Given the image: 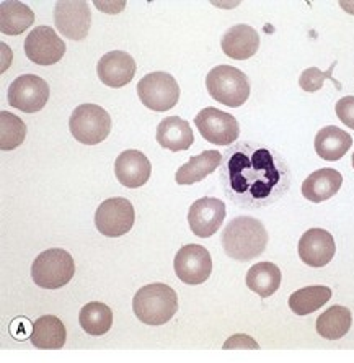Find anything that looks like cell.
<instances>
[{
  "mask_svg": "<svg viewBox=\"0 0 354 363\" xmlns=\"http://www.w3.org/2000/svg\"><path fill=\"white\" fill-rule=\"evenodd\" d=\"M222 185L235 203L266 206L289 189V170L270 149L242 144L224 154Z\"/></svg>",
  "mask_w": 354,
  "mask_h": 363,
  "instance_id": "1",
  "label": "cell"
},
{
  "mask_svg": "<svg viewBox=\"0 0 354 363\" xmlns=\"http://www.w3.org/2000/svg\"><path fill=\"white\" fill-rule=\"evenodd\" d=\"M266 245V228L253 216L234 218L222 233L224 252L239 262H249L260 257Z\"/></svg>",
  "mask_w": 354,
  "mask_h": 363,
  "instance_id": "2",
  "label": "cell"
},
{
  "mask_svg": "<svg viewBox=\"0 0 354 363\" xmlns=\"http://www.w3.org/2000/svg\"><path fill=\"white\" fill-rule=\"evenodd\" d=\"M132 309L141 323L162 325L178 311V296L165 283H150L134 295Z\"/></svg>",
  "mask_w": 354,
  "mask_h": 363,
  "instance_id": "3",
  "label": "cell"
},
{
  "mask_svg": "<svg viewBox=\"0 0 354 363\" xmlns=\"http://www.w3.org/2000/svg\"><path fill=\"white\" fill-rule=\"evenodd\" d=\"M206 87L211 97L230 108H239L250 97V82L245 74L232 66H217L209 71Z\"/></svg>",
  "mask_w": 354,
  "mask_h": 363,
  "instance_id": "4",
  "label": "cell"
},
{
  "mask_svg": "<svg viewBox=\"0 0 354 363\" xmlns=\"http://www.w3.org/2000/svg\"><path fill=\"white\" fill-rule=\"evenodd\" d=\"M75 274L72 255L64 249H47L33 260L31 279L38 286L46 290H57L66 286Z\"/></svg>",
  "mask_w": 354,
  "mask_h": 363,
  "instance_id": "5",
  "label": "cell"
},
{
  "mask_svg": "<svg viewBox=\"0 0 354 363\" xmlns=\"http://www.w3.org/2000/svg\"><path fill=\"white\" fill-rule=\"evenodd\" d=\"M69 130L79 143L95 146L108 138L111 131V116L100 105H79L69 118Z\"/></svg>",
  "mask_w": 354,
  "mask_h": 363,
  "instance_id": "6",
  "label": "cell"
},
{
  "mask_svg": "<svg viewBox=\"0 0 354 363\" xmlns=\"http://www.w3.org/2000/svg\"><path fill=\"white\" fill-rule=\"evenodd\" d=\"M137 95L152 111H169L178 104L180 87L169 72H150L137 84Z\"/></svg>",
  "mask_w": 354,
  "mask_h": 363,
  "instance_id": "7",
  "label": "cell"
},
{
  "mask_svg": "<svg viewBox=\"0 0 354 363\" xmlns=\"http://www.w3.org/2000/svg\"><path fill=\"white\" fill-rule=\"evenodd\" d=\"M134 220L136 213L132 203L120 196L105 200L95 213V226L106 238L125 236L132 229Z\"/></svg>",
  "mask_w": 354,
  "mask_h": 363,
  "instance_id": "8",
  "label": "cell"
},
{
  "mask_svg": "<svg viewBox=\"0 0 354 363\" xmlns=\"http://www.w3.org/2000/svg\"><path fill=\"white\" fill-rule=\"evenodd\" d=\"M8 104L25 113H36L45 108L50 99V85L35 74H25L10 84L7 94Z\"/></svg>",
  "mask_w": 354,
  "mask_h": 363,
  "instance_id": "9",
  "label": "cell"
},
{
  "mask_svg": "<svg viewBox=\"0 0 354 363\" xmlns=\"http://www.w3.org/2000/svg\"><path fill=\"white\" fill-rule=\"evenodd\" d=\"M195 125L207 143L217 144V146H229L237 141L240 135V126L235 116L214 106L201 110L196 115Z\"/></svg>",
  "mask_w": 354,
  "mask_h": 363,
  "instance_id": "10",
  "label": "cell"
},
{
  "mask_svg": "<svg viewBox=\"0 0 354 363\" xmlns=\"http://www.w3.org/2000/svg\"><path fill=\"white\" fill-rule=\"evenodd\" d=\"M175 274L186 285H201L212 272V259L206 247L200 244L183 245L175 255Z\"/></svg>",
  "mask_w": 354,
  "mask_h": 363,
  "instance_id": "11",
  "label": "cell"
},
{
  "mask_svg": "<svg viewBox=\"0 0 354 363\" xmlns=\"http://www.w3.org/2000/svg\"><path fill=\"white\" fill-rule=\"evenodd\" d=\"M55 23L62 36L72 41H82L87 38L92 13L85 0H62L55 7Z\"/></svg>",
  "mask_w": 354,
  "mask_h": 363,
  "instance_id": "12",
  "label": "cell"
},
{
  "mask_svg": "<svg viewBox=\"0 0 354 363\" xmlns=\"http://www.w3.org/2000/svg\"><path fill=\"white\" fill-rule=\"evenodd\" d=\"M26 57L38 66H52L66 55V43L51 26H36L25 40Z\"/></svg>",
  "mask_w": 354,
  "mask_h": 363,
  "instance_id": "13",
  "label": "cell"
},
{
  "mask_svg": "<svg viewBox=\"0 0 354 363\" xmlns=\"http://www.w3.org/2000/svg\"><path fill=\"white\" fill-rule=\"evenodd\" d=\"M225 218V205L219 199L205 196L193 203L188 211V224L191 233L198 238H211L222 226Z\"/></svg>",
  "mask_w": 354,
  "mask_h": 363,
  "instance_id": "14",
  "label": "cell"
},
{
  "mask_svg": "<svg viewBox=\"0 0 354 363\" xmlns=\"http://www.w3.org/2000/svg\"><path fill=\"white\" fill-rule=\"evenodd\" d=\"M299 257L305 265L321 269L329 265L335 257L336 244L329 231L312 228L302 234L299 241Z\"/></svg>",
  "mask_w": 354,
  "mask_h": 363,
  "instance_id": "15",
  "label": "cell"
},
{
  "mask_svg": "<svg viewBox=\"0 0 354 363\" xmlns=\"http://www.w3.org/2000/svg\"><path fill=\"white\" fill-rule=\"evenodd\" d=\"M100 81L113 89H121L132 81L136 74V62L126 51H111L96 64Z\"/></svg>",
  "mask_w": 354,
  "mask_h": 363,
  "instance_id": "16",
  "label": "cell"
},
{
  "mask_svg": "<svg viewBox=\"0 0 354 363\" xmlns=\"http://www.w3.org/2000/svg\"><path fill=\"white\" fill-rule=\"evenodd\" d=\"M150 172H152V167H150L149 159L141 151L127 149L116 157V179L127 189H139L146 185L150 179Z\"/></svg>",
  "mask_w": 354,
  "mask_h": 363,
  "instance_id": "17",
  "label": "cell"
},
{
  "mask_svg": "<svg viewBox=\"0 0 354 363\" xmlns=\"http://www.w3.org/2000/svg\"><path fill=\"white\" fill-rule=\"evenodd\" d=\"M221 46L224 55L230 60L245 61L256 55L260 48V36L250 25H235L225 31Z\"/></svg>",
  "mask_w": 354,
  "mask_h": 363,
  "instance_id": "18",
  "label": "cell"
},
{
  "mask_svg": "<svg viewBox=\"0 0 354 363\" xmlns=\"http://www.w3.org/2000/svg\"><path fill=\"white\" fill-rule=\"evenodd\" d=\"M343 175L335 169L325 167L310 174L302 184V195L312 203L330 200L341 189Z\"/></svg>",
  "mask_w": 354,
  "mask_h": 363,
  "instance_id": "19",
  "label": "cell"
},
{
  "mask_svg": "<svg viewBox=\"0 0 354 363\" xmlns=\"http://www.w3.org/2000/svg\"><path fill=\"white\" fill-rule=\"evenodd\" d=\"M67 339L66 325L56 316H41L31 325L30 340L36 349L57 350L62 349Z\"/></svg>",
  "mask_w": 354,
  "mask_h": 363,
  "instance_id": "20",
  "label": "cell"
},
{
  "mask_svg": "<svg viewBox=\"0 0 354 363\" xmlns=\"http://www.w3.org/2000/svg\"><path fill=\"white\" fill-rule=\"evenodd\" d=\"M157 143L169 151H186L195 143L190 123L180 116H167L157 128Z\"/></svg>",
  "mask_w": 354,
  "mask_h": 363,
  "instance_id": "21",
  "label": "cell"
},
{
  "mask_svg": "<svg viewBox=\"0 0 354 363\" xmlns=\"http://www.w3.org/2000/svg\"><path fill=\"white\" fill-rule=\"evenodd\" d=\"M224 154L219 151H205L198 156L191 157L185 165L176 170L175 180L178 185H191L205 180L207 175H211L222 162Z\"/></svg>",
  "mask_w": 354,
  "mask_h": 363,
  "instance_id": "22",
  "label": "cell"
},
{
  "mask_svg": "<svg viewBox=\"0 0 354 363\" xmlns=\"http://www.w3.org/2000/svg\"><path fill=\"white\" fill-rule=\"evenodd\" d=\"M353 138L338 126H325L315 136V151L325 161H340L350 151Z\"/></svg>",
  "mask_w": 354,
  "mask_h": 363,
  "instance_id": "23",
  "label": "cell"
},
{
  "mask_svg": "<svg viewBox=\"0 0 354 363\" xmlns=\"http://www.w3.org/2000/svg\"><path fill=\"white\" fill-rule=\"evenodd\" d=\"M35 23V12L23 2L5 0L0 5V31L4 35L17 36Z\"/></svg>",
  "mask_w": 354,
  "mask_h": 363,
  "instance_id": "24",
  "label": "cell"
},
{
  "mask_svg": "<svg viewBox=\"0 0 354 363\" xmlns=\"http://www.w3.org/2000/svg\"><path fill=\"white\" fill-rule=\"evenodd\" d=\"M281 270L280 267L271 262H260L251 267L246 274V286L261 298L275 295L281 286Z\"/></svg>",
  "mask_w": 354,
  "mask_h": 363,
  "instance_id": "25",
  "label": "cell"
},
{
  "mask_svg": "<svg viewBox=\"0 0 354 363\" xmlns=\"http://www.w3.org/2000/svg\"><path fill=\"white\" fill-rule=\"evenodd\" d=\"M331 300V290L324 285L305 286L289 296V308L297 316H307Z\"/></svg>",
  "mask_w": 354,
  "mask_h": 363,
  "instance_id": "26",
  "label": "cell"
},
{
  "mask_svg": "<svg viewBox=\"0 0 354 363\" xmlns=\"http://www.w3.org/2000/svg\"><path fill=\"white\" fill-rule=\"evenodd\" d=\"M351 311L345 306H331L317 319V333L324 339L338 340L345 337L351 329Z\"/></svg>",
  "mask_w": 354,
  "mask_h": 363,
  "instance_id": "27",
  "label": "cell"
},
{
  "mask_svg": "<svg viewBox=\"0 0 354 363\" xmlns=\"http://www.w3.org/2000/svg\"><path fill=\"white\" fill-rule=\"evenodd\" d=\"M79 323L90 335H103L113 325V313L105 303L92 301L80 309Z\"/></svg>",
  "mask_w": 354,
  "mask_h": 363,
  "instance_id": "28",
  "label": "cell"
},
{
  "mask_svg": "<svg viewBox=\"0 0 354 363\" xmlns=\"http://www.w3.org/2000/svg\"><path fill=\"white\" fill-rule=\"evenodd\" d=\"M26 138V125L17 115L0 111V147L2 151H13Z\"/></svg>",
  "mask_w": 354,
  "mask_h": 363,
  "instance_id": "29",
  "label": "cell"
},
{
  "mask_svg": "<svg viewBox=\"0 0 354 363\" xmlns=\"http://www.w3.org/2000/svg\"><path fill=\"white\" fill-rule=\"evenodd\" d=\"M335 66H336V62L331 64V66L329 67V71H320L319 67L305 69V71L300 74L299 85L302 87V90H305V92H317V90L324 87V82L329 79V81H331L336 85L338 90H341V84L333 77Z\"/></svg>",
  "mask_w": 354,
  "mask_h": 363,
  "instance_id": "30",
  "label": "cell"
},
{
  "mask_svg": "<svg viewBox=\"0 0 354 363\" xmlns=\"http://www.w3.org/2000/svg\"><path fill=\"white\" fill-rule=\"evenodd\" d=\"M335 111L338 118L341 120V123H345L348 128L354 130V95L338 100Z\"/></svg>",
  "mask_w": 354,
  "mask_h": 363,
  "instance_id": "31",
  "label": "cell"
},
{
  "mask_svg": "<svg viewBox=\"0 0 354 363\" xmlns=\"http://www.w3.org/2000/svg\"><path fill=\"white\" fill-rule=\"evenodd\" d=\"M224 349H260V345L256 344L250 335L235 334L232 337L225 340Z\"/></svg>",
  "mask_w": 354,
  "mask_h": 363,
  "instance_id": "32",
  "label": "cell"
},
{
  "mask_svg": "<svg viewBox=\"0 0 354 363\" xmlns=\"http://www.w3.org/2000/svg\"><path fill=\"white\" fill-rule=\"evenodd\" d=\"M341 7L348 10V13H353L354 15V2L351 4H346V2H341Z\"/></svg>",
  "mask_w": 354,
  "mask_h": 363,
  "instance_id": "33",
  "label": "cell"
},
{
  "mask_svg": "<svg viewBox=\"0 0 354 363\" xmlns=\"http://www.w3.org/2000/svg\"><path fill=\"white\" fill-rule=\"evenodd\" d=\"M353 169H354V154H353Z\"/></svg>",
  "mask_w": 354,
  "mask_h": 363,
  "instance_id": "34",
  "label": "cell"
}]
</instances>
